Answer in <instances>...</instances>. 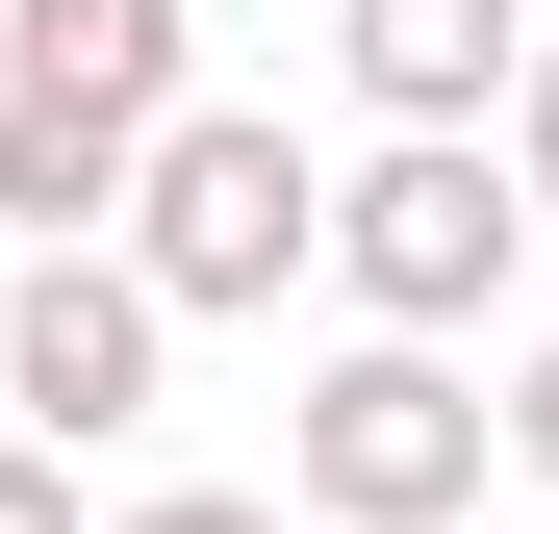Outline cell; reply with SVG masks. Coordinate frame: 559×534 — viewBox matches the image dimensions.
<instances>
[{"label": "cell", "instance_id": "obj_2", "mask_svg": "<svg viewBox=\"0 0 559 534\" xmlns=\"http://www.w3.org/2000/svg\"><path fill=\"white\" fill-rule=\"evenodd\" d=\"M509 254H534V229H509L484 128H382V153L306 204V281H356V331H407V356L484 331V306H509Z\"/></svg>", "mask_w": 559, "mask_h": 534}, {"label": "cell", "instance_id": "obj_7", "mask_svg": "<svg viewBox=\"0 0 559 534\" xmlns=\"http://www.w3.org/2000/svg\"><path fill=\"white\" fill-rule=\"evenodd\" d=\"M103 204H128V153H103V128L0 103V229H26V254H103Z\"/></svg>", "mask_w": 559, "mask_h": 534}, {"label": "cell", "instance_id": "obj_6", "mask_svg": "<svg viewBox=\"0 0 559 534\" xmlns=\"http://www.w3.org/2000/svg\"><path fill=\"white\" fill-rule=\"evenodd\" d=\"M331 51H356L382 128H484L509 76H534V0H331Z\"/></svg>", "mask_w": 559, "mask_h": 534}, {"label": "cell", "instance_id": "obj_11", "mask_svg": "<svg viewBox=\"0 0 559 534\" xmlns=\"http://www.w3.org/2000/svg\"><path fill=\"white\" fill-rule=\"evenodd\" d=\"M0 534H76V459H0Z\"/></svg>", "mask_w": 559, "mask_h": 534}, {"label": "cell", "instance_id": "obj_1", "mask_svg": "<svg viewBox=\"0 0 559 534\" xmlns=\"http://www.w3.org/2000/svg\"><path fill=\"white\" fill-rule=\"evenodd\" d=\"M306 204H331V153L280 128V103H178V128L128 153L103 254L153 281V331H229V306H280V281H306Z\"/></svg>", "mask_w": 559, "mask_h": 534}, {"label": "cell", "instance_id": "obj_8", "mask_svg": "<svg viewBox=\"0 0 559 534\" xmlns=\"http://www.w3.org/2000/svg\"><path fill=\"white\" fill-rule=\"evenodd\" d=\"M484 178H509V229H559V26H534L509 103H484Z\"/></svg>", "mask_w": 559, "mask_h": 534}, {"label": "cell", "instance_id": "obj_4", "mask_svg": "<svg viewBox=\"0 0 559 534\" xmlns=\"http://www.w3.org/2000/svg\"><path fill=\"white\" fill-rule=\"evenodd\" d=\"M153 382H178V331H153L128 254H26V281H0V407H26V459L153 432Z\"/></svg>", "mask_w": 559, "mask_h": 534}, {"label": "cell", "instance_id": "obj_5", "mask_svg": "<svg viewBox=\"0 0 559 534\" xmlns=\"http://www.w3.org/2000/svg\"><path fill=\"white\" fill-rule=\"evenodd\" d=\"M0 103H51V128L153 153L178 103H204V0H0Z\"/></svg>", "mask_w": 559, "mask_h": 534}, {"label": "cell", "instance_id": "obj_3", "mask_svg": "<svg viewBox=\"0 0 559 534\" xmlns=\"http://www.w3.org/2000/svg\"><path fill=\"white\" fill-rule=\"evenodd\" d=\"M280 509H306V534H457V509H484V356L356 331L306 382V432H280Z\"/></svg>", "mask_w": 559, "mask_h": 534}, {"label": "cell", "instance_id": "obj_9", "mask_svg": "<svg viewBox=\"0 0 559 534\" xmlns=\"http://www.w3.org/2000/svg\"><path fill=\"white\" fill-rule=\"evenodd\" d=\"M484 459H534V484H559V331H534L509 382H484Z\"/></svg>", "mask_w": 559, "mask_h": 534}, {"label": "cell", "instance_id": "obj_10", "mask_svg": "<svg viewBox=\"0 0 559 534\" xmlns=\"http://www.w3.org/2000/svg\"><path fill=\"white\" fill-rule=\"evenodd\" d=\"M103 534H280L254 484H153V509H103Z\"/></svg>", "mask_w": 559, "mask_h": 534}]
</instances>
